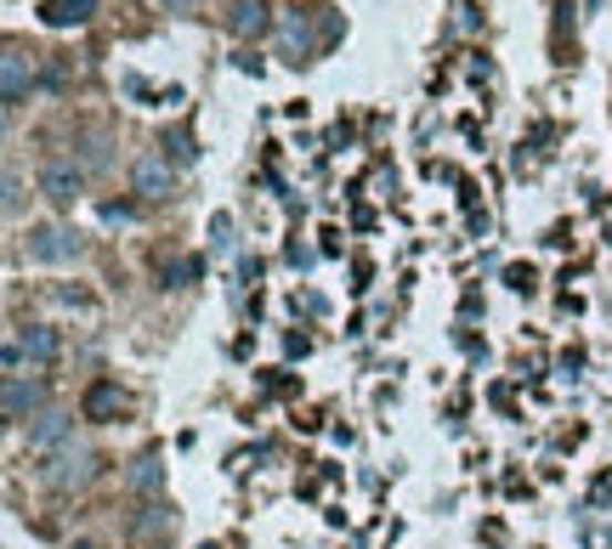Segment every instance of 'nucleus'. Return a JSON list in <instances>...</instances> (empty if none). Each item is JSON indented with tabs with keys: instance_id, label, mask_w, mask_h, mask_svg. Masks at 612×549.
I'll use <instances>...</instances> for the list:
<instances>
[{
	"instance_id": "11",
	"label": "nucleus",
	"mask_w": 612,
	"mask_h": 549,
	"mask_svg": "<svg viewBox=\"0 0 612 549\" xmlns=\"http://www.w3.org/2000/svg\"><path fill=\"white\" fill-rule=\"evenodd\" d=\"M284 52H290V63H307V58H312V18H307V12H290V18H284Z\"/></svg>"
},
{
	"instance_id": "6",
	"label": "nucleus",
	"mask_w": 612,
	"mask_h": 549,
	"mask_svg": "<svg viewBox=\"0 0 612 549\" xmlns=\"http://www.w3.org/2000/svg\"><path fill=\"white\" fill-rule=\"evenodd\" d=\"M97 18V0H40V23L45 29H74Z\"/></svg>"
},
{
	"instance_id": "10",
	"label": "nucleus",
	"mask_w": 612,
	"mask_h": 549,
	"mask_svg": "<svg viewBox=\"0 0 612 549\" xmlns=\"http://www.w3.org/2000/svg\"><path fill=\"white\" fill-rule=\"evenodd\" d=\"M23 358L29 363H52L58 352H63V340H58V329H45V323H34V329H23Z\"/></svg>"
},
{
	"instance_id": "1",
	"label": "nucleus",
	"mask_w": 612,
	"mask_h": 549,
	"mask_svg": "<svg viewBox=\"0 0 612 549\" xmlns=\"http://www.w3.org/2000/svg\"><path fill=\"white\" fill-rule=\"evenodd\" d=\"M74 256H80V232L74 227H58V221L29 227V261L58 267V261H74Z\"/></svg>"
},
{
	"instance_id": "16",
	"label": "nucleus",
	"mask_w": 612,
	"mask_h": 549,
	"mask_svg": "<svg viewBox=\"0 0 612 549\" xmlns=\"http://www.w3.org/2000/svg\"><path fill=\"white\" fill-rule=\"evenodd\" d=\"M210 249H216V256H232V216L227 210L210 216Z\"/></svg>"
},
{
	"instance_id": "13",
	"label": "nucleus",
	"mask_w": 612,
	"mask_h": 549,
	"mask_svg": "<svg viewBox=\"0 0 612 549\" xmlns=\"http://www.w3.org/2000/svg\"><path fill=\"white\" fill-rule=\"evenodd\" d=\"M125 481H131V493H154V487L165 481V465H159V454H143V459L131 465V476H125Z\"/></svg>"
},
{
	"instance_id": "9",
	"label": "nucleus",
	"mask_w": 612,
	"mask_h": 549,
	"mask_svg": "<svg viewBox=\"0 0 612 549\" xmlns=\"http://www.w3.org/2000/svg\"><path fill=\"white\" fill-rule=\"evenodd\" d=\"M267 23H272V18H267V0H232V7H227V29L245 34V40L261 34Z\"/></svg>"
},
{
	"instance_id": "4",
	"label": "nucleus",
	"mask_w": 612,
	"mask_h": 549,
	"mask_svg": "<svg viewBox=\"0 0 612 549\" xmlns=\"http://www.w3.org/2000/svg\"><path fill=\"white\" fill-rule=\"evenodd\" d=\"M40 403H45V385H40V380H23V374L7 380V396H0V408H7V425H23L29 414H40Z\"/></svg>"
},
{
	"instance_id": "2",
	"label": "nucleus",
	"mask_w": 612,
	"mask_h": 549,
	"mask_svg": "<svg viewBox=\"0 0 612 549\" xmlns=\"http://www.w3.org/2000/svg\"><path fill=\"white\" fill-rule=\"evenodd\" d=\"M91 476H97V454L91 447H63V454L45 465V481H52L58 493H69V487H85Z\"/></svg>"
},
{
	"instance_id": "8",
	"label": "nucleus",
	"mask_w": 612,
	"mask_h": 549,
	"mask_svg": "<svg viewBox=\"0 0 612 549\" xmlns=\"http://www.w3.org/2000/svg\"><path fill=\"white\" fill-rule=\"evenodd\" d=\"M120 408H125V396H120V385H114V380H97V385L85 391V403H80V414H85V419H114Z\"/></svg>"
},
{
	"instance_id": "19",
	"label": "nucleus",
	"mask_w": 612,
	"mask_h": 549,
	"mask_svg": "<svg viewBox=\"0 0 612 549\" xmlns=\"http://www.w3.org/2000/svg\"><path fill=\"white\" fill-rule=\"evenodd\" d=\"M165 7H170V12H187V7H194V0H165Z\"/></svg>"
},
{
	"instance_id": "5",
	"label": "nucleus",
	"mask_w": 612,
	"mask_h": 549,
	"mask_svg": "<svg viewBox=\"0 0 612 549\" xmlns=\"http://www.w3.org/2000/svg\"><path fill=\"white\" fill-rule=\"evenodd\" d=\"M29 85H34V58L7 45V58H0V91H7V103H23Z\"/></svg>"
},
{
	"instance_id": "14",
	"label": "nucleus",
	"mask_w": 612,
	"mask_h": 549,
	"mask_svg": "<svg viewBox=\"0 0 612 549\" xmlns=\"http://www.w3.org/2000/svg\"><path fill=\"white\" fill-rule=\"evenodd\" d=\"M159 278H165V289H181V283L199 278V261L194 256H170V261H159Z\"/></svg>"
},
{
	"instance_id": "7",
	"label": "nucleus",
	"mask_w": 612,
	"mask_h": 549,
	"mask_svg": "<svg viewBox=\"0 0 612 549\" xmlns=\"http://www.w3.org/2000/svg\"><path fill=\"white\" fill-rule=\"evenodd\" d=\"M131 187H136V198H165V193H170V165H165L159 154L136 159V170H131Z\"/></svg>"
},
{
	"instance_id": "15",
	"label": "nucleus",
	"mask_w": 612,
	"mask_h": 549,
	"mask_svg": "<svg viewBox=\"0 0 612 549\" xmlns=\"http://www.w3.org/2000/svg\"><path fill=\"white\" fill-rule=\"evenodd\" d=\"M165 147H170V159H176V165H194V159H199L194 131H170V136H165Z\"/></svg>"
},
{
	"instance_id": "12",
	"label": "nucleus",
	"mask_w": 612,
	"mask_h": 549,
	"mask_svg": "<svg viewBox=\"0 0 612 549\" xmlns=\"http://www.w3.org/2000/svg\"><path fill=\"white\" fill-rule=\"evenodd\" d=\"M69 425H74L69 414H40V419H34V431H29V447H34V454H45V447H58V442L69 436Z\"/></svg>"
},
{
	"instance_id": "18",
	"label": "nucleus",
	"mask_w": 612,
	"mask_h": 549,
	"mask_svg": "<svg viewBox=\"0 0 612 549\" xmlns=\"http://www.w3.org/2000/svg\"><path fill=\"white\" fill-rule=\"evenodd\" d=\"M18 198H23V182H18V176H12V170H7V216H12V210H18Z\"/></svg>"
},
{
	"instance_id": "17",
	"label": "nucleus",
	"mask_w": 612,
	"mask_h": 549,
	"mask_svg": "<svg viewBox=\"0 0 612 549\" xmlns=\"http://www.w3.org/2000/svg\"><path fill=\"white\" fill-rule=\"evenodd\" d=\"M103 221H136V205H120L114 198V205H103Z\"/></svg>"
},
{
	"instance_id": "3",
	"label": "nucleus",
	"mask_w": 612,
	"mask_h": 549,
	"mask_svg": "<svg viewBox=\"0 0 612 549\" xmlns=\"http://www.w3.org/2000/svg\"><path fill=\"white\" fill-rule=\"evenodd\" d=\"M40 193L52 198V205H74V198L85 193V170L74 159H52V165L40 170Z\"/></svg>"
}]
</instances>
